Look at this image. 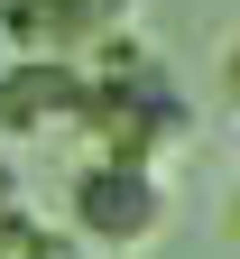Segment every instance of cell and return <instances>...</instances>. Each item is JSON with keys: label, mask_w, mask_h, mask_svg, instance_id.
Masks as SVG:
<instances>
[{"label": "cell", "mask_w": 240, "mask_h": 259, "mask_svg": "<svg viewBox=\"0 0 240 259\" xmlns=\"http://www.w3.org/2000/svg\"><path fill=\"white\" fill-rule=\"evenodd\" d=\"M83 74H92V93H83V130H92V148H102V157H139V167H157V157L194 130L185 93L166 83V65H157L139 37L92 47V56H83Z\"/></svg>", "instance_id": "6da1fadb"}, {"label": "cell", "mask_w": 240, "mask_h": 259, "mask_svg": "<svg viewBox=\"0 0 240 259\" xmlns=\"http://www.w3.org/2000/svg\"><path fill=\"white\" fill-rule=\"evenodd\" d=\"M65 232L83 250H148L166 232V176L139 157H92L65 185Z\"/></svg>", "instance_id": "7a4b0ae2"}, {"label": "cell", "mask_w": 240, "mask_h": 259, "mask_svg": "<svg viewBox=\"0 0 240 259\" xmlns=\"http://www.w3.org/2000/svg\"><path fill=\"white\" fill-rule=\"evenodd\" d=\"M83 56H10L0 65V130L10 139H46V130H83Z\"/></svg>", "instance_id": "3957f363"}, {"label": "cell", "mask_w": 240, "mask_h": 259, "mask_svg": "<svg viewBox=\"0 0 240 259\" xmlns=\"http://www.w3.org/2000/svg\"><path fill=\"white\" fill-rule=\"evenodd\" d=\"M129 19H139V0H28L19 19H0V37L19 56H92L129 37Z\"/></svg>", "instance_id": "277c9868"}, {"label": "cell", "mask_w": 240, "mask_h": 259, "mask_svg": "<svg viewBox=\"0 0 240 259\" xmlns=\"http://www.w3.org/2000/svg\"><path fill=\"white\" fill-rule=\"evenodd\" d=\"M222 102H231V120H240V47L222 56Z\"/></svg>", "instance_id": "5b68a950"}, {"label": "cell", "mask_w": 240, "mask_h": 259, "mask_svg": "<svg viewBox=\"0 0 240 259\" xmlns=\"http://www.w3.org/2000/svg\"><path fill=\"white\" fill-rule=\"evenodd\" d=\"M0 204H28V185H19V167L0 157Z\"/></svg>", "instance_id": "8992f818"}, {"label": "cell", "mask_w": 240, "mask_h": 259, "mask_svg": "<svg viewBox=\"0 0 240 259\" xmlns=\"http://www.w3.org/2000/svg\"><path fill=\"white\" fill-rule=\"evenodd\" d=\"M222 222H231V241H240V185H231V204H222Z\"/></svg>", "instance_id": "52a82bcc"}, {"label": "cell", "mask_w": 240, "mask_h": 259, "mask_svg": "<svg viewBox=\"0 0 240 259\" xmlns=\"http://www.w3.org/2000/svg\"><path fill=\"white\" fill-rule=\"evenodd\" d=\"M19 10H28V0H0V19H19Z\"/></svg>", "instance_id": "ba28073f"}]
</instances>
